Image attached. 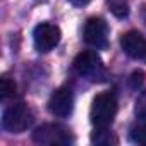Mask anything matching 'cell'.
Listing matches in <instances>:
<instances>
[{"label":"cell","instance_id":"30bf717a","mask_svg":"<svg viewBox=\"0 0 146 146\" xmlns=\"http://www.w3.org/2000/svg\"><path fill=\"white\" fill-rule=\"evenodd\" d=\"M129 139L132 143H137V144H146V120H141L139 124L131 127Z\"/></svg>","mask_w":146,"mask_h":146},{"label":"cell","instance_id":"5b68a950","mask_svg":"<svg viewBox=\"0 0 146 146\" xmlns=\"http://www.w3.org/2000/svg\"><path fill=\"white\" fill-rule=\"evenodd\" d=\"M60 28L52 23H40L33 29V45L40 53H48L60 43Z\"/></svg>","mask_w":146,"mask_h":146},{"label":"cell","instance_id":"7a4b0ae2","mask_svg":"<svg viewBox=\"0 0 146 146\" xmlns=\"http://www.w3.org/2000/svg\"><path fill=\"white\" fill-rule=\"evenodd\" d=\"M31 124H33V112H31V108L28 107V103L17 102V103L9 105V107L4 110V115H2V127H4L7 132H12V134L24 132Z\"/></svg>","mask_w":146,"mask_h":146},{"label":"cell","instance_id":"9a60e30c","mask_svg":"<svg viewBox=\"0 0 146 146\" xmlns=\"http://www.w3.org/2000/svg\"><path fill=\"white\" fill-rule=\"evenodd\" d=\"M69 2L74 5V7H84L90 4V0H69Z\"/></svg>","mask_w":146,"mask_h":146},{"label":"cell","instance_id":"ba28073f","mask_svg":"<svg viewBox=\"0 0 146 146\" xmlns=\"http://www.w3.org/2000/svg\"><path fill=\"white\" fill-rule=\"evenodd\" d=\"M120 48L124 53L134 60L146 58V38L139 31H127L120 36Z\"/></svg>","mask_w":146,"mask_h":146},{"label":"cell","instance_id":"52a82bcc","mask_svg":"<svg viewBox=\"0 0 146 146\" xmlns=\"http://www.w3.org/2000/svg\"><path fill=\"white\" fill-rule=\"evenodd\" d=\"M74 108V93L67 86L57 88L48 100V112L55 117H69Z\"/></svg>","mask_w":146,"mask_h":146},{"label":"cell","instance_id":"9c48e42d","mask_svg":"<svg viewBox=\"0 0 146 146\" xmlns=\"http://www.w3.org/2000/svg\"><path fill=\"white\" fill-rule=\"evenodd\" d=\"M91 143L96 146H110L117 144L119 139L112 131H108V127H95V131L91 132Z\"/></svg>","mask_w":146,"mask_h":146},{"label":"cell","instance_id":"8fae6325","mask_svg":"<svg viewBox=\"0 0 146 146\" xmlns=\"http://www.w3.org/2000/svg\"><path fill=\"white\" fill-rule=\"evenodd\" d=\"M16 93V83L12 79H9L7 76L2 78V83H0V95H2V100H7L9 96H14Z\"/></svg>","mask_w":146,"mask_h":146},{"label":"cell","instance_id":"8992f818","mask_svg":"<svg viewBox=\"0 0 146 146\" xmlns=\"http://www.w3.org/2000/svg\"><path fill=\"white\" fill-rule=\"evenodd\" d=\"M84 41L95 50H105L108 46V24L102 17H90L83 31Z\"/></svg>","mask_w":146,"mask_h":146},{"label":"cell","instance_id":"6da1fadb","mask_svg":"<svg viewBox=\"0 0 146 146\" xmlns=\"http://www.w3.org/2000/svg\"><path fill=\"white\" fill-rule=\"evenodd\" d=\"M117 115V98L113 93H100L95 96L90 119L95 127H110Z\"/></svg>","mask_w":146,"mask_h":146},{"label":"cell","instance_id":"7c38bea8","mask_svg":"<svg viewBox=\"0 0 146 146\" xmlns=\"http://www.w3.org/2000/svg\"><path fill=\"white\" fill-rule=\"evenodd\" d=\"M134 113L139 120H146V91H143L137 98H136V105H134Z\"/></svg>","mask_w":146,"mask_h":146},{"label":"cell","instance_id":"277c9868","mask_svg":"<svg viewBox=\"0 0 146 146\" xmlns=\"http://www.w3.org/2000/svg\"><path fill=\"white\" fill-rule=\"evenodd\" d=\"M31 137L36 144H50V146H67L74 143L72 132L60 124H43L33 131Z\"/></svg>","mask_w":146,"mask_h":146},{"label":"cell","instance_id":"5bb4252c","mask_svg":"<svg viewBox=\"0 0 146 146\" xmlns=\"http://www.w3.org/2000/svg\"><path fill=\"white\" fill-rule=\"evenodd\" d=\"M143 83H144V72H143V70H134L132 74H131V78H129V84H131V88L137 90V88L143 86Z\"/></svg>","mask_w":146,"mask_h":146},{"label":"cell","instance_id":"3957f363","mask_svg":"<svg viewBox=\"0 0 146 146\" xmlns=\"http://www.w3.org/2000/svg\"><path fill=\"white\" fill-rule=\"evenodd\" d=\"M72 67L78 74L88 81H103L105 79V65L102 62V58L98 57L96 52L86 50L76 55Z\"/></svg>","mask_w":146,"mask_h":146},{"label":"cell","instance_id":"4fadbf2b","mask_svg":"<svg viewBox=\"0 0 146 146\" xmlns=\"http://www.w3.org/2000/svg\"><path fill=\"white\" fill-rule=\"evenodd\" d=\"M110 9H112V12L117 16V17H127V14H129V7H127V4L124 2V0H119V2H112L110 4Z\"/></svg>","mask_w":146,"mask_h":146}]
</instances>
